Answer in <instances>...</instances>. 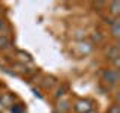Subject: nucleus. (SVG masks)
Here are the masks:
<instances>
[{
  "label": "nucleus",
  "instance_id": "f257e3e1",
  "mask_svg": "<svg viewBox=\"0 0 120 113\" xmlns=\"http://www.w3.org/2000/svg\"><path fill=\"white\" fill-rule=\"evenodd\" d=\"M119 78H120L119 71L114 69V68L105 69L104 73H102V80L107 83V85H110V86H116V85L119 83Z\"/></svg>",
  "mask_w": 120,
  "mask_h": 113
},
{
  "label": "nucleus",
  "instance_id": "f03ea898",
  "mask_svg": "<svg viewBox=\"0 0 120 113\" xmlns=\"http://www.w3.org/2000/svg\"><path fill=\"white\" fill-rule=\"evenodd\" d=\"M74 110L77 113H87L90 110H93V103L90 100H84V98L77 100L74 104Z\"/></svg>",
  "mask_w": 120,
  "mask_h": 113
},
{
  "label": "nucleus",
  "instance_id": "7ed1b4c3",
  "mask_svg": "<svg viewBox=\"0 0 120 113\" xmlns=\"http://www.w3.org/2000/svg\"><path fill=\"white\" fill-rule=\"evenodd\" d=\"M110 29H111V36L112 38H120V18H112L111 24H110Z\"/></svg>",
  "mask_w": 120,
  "mask_h": 113
},
{
  "label": "nucleus",
  "instance_id": "20e7f679",
  "mask_svg": "<svg viewBox=\"0 0 120 113\" xmlns=\"http://www.w3.org/2000/svg\"><path fill=\"white\" fill-rule=\"evenodd\" d=\"M110 12H111V15L114 18H119V15H120V2H111L110 3Z\"/></svg>",
  "mask_w": 120,
  "mask_h": 113
},
{
  "label": "nucleus",
  "instance_id": "39448f33",
  "mask_svg": "<svg viewBox=\"0 0 120 113\" xmlns=\"http://www.w3.org/2000/svg\"><path fill=\"white\" fill-rule=\"evenodd\" d=\"M11 47V39L6 35H0V51H5Z\"/></svg>",
  "mask_w": 120,
  "mask_h": 113
},
{
  "label": "nucleus",
  "instance_id": "423d86ee",
  "mask_svg": "<svg viewBox=\"0 0 120 113\" xmlns=\"http://www.w3.org/2000/svg\"><path fill=\"white\" fill-rule=\"evenodd\" d=\"M11 101H14V95H2V100H0V105H12Z\"/></svg>",
  "mask_w": 120,
  "mask_h": 113
},
{
  "label": "nucleus",
  "instance_id": "0eeeda50",
  "mask_svg": "<svg viewBox=\"0 0 120 113\" xmlns=\"http://www.w3.org/2000/svg\"><path fill=\"white\" fill-rule=\"evenodd\" d=\"M69 112V103L68 101H60L59 103V113H65Z\"/></svg>",
  "mask_w": 120,
  "mask_h": 113
},
{
  "label": "nucleus",
  "instance_id": "6e6552de",
  "mask_svg": "<svg viewBox=\"0 0 120 113\" xmlns=\"http://www.w3.org/2000/svg\"><path fill=\"white\" fill-rule=\"evenodd\" d=\"M11 112L12 113H24V105L22 104H12Z\"/></svg>",
  "mask_w": 120,
  "mask_h": 113
},
{
  "label": "nucleus",
  "instance_id": "1a4fd4ad",
  "mask_svg": "<svg viewBox=\"0 0 120 113\" xmlns=\"http://www.w3.org/2000/svg\"><path fill=\"white\" fill-rule=\"evenodd\" d=\"M107 113H120V107H119L117 104H114V105H111V107L108 109Z\"/></svg>",
  "mask_w": 120,
  "mask_h": 113
},
{
  "label": "nucleus",
  "instance_id": "9d476101",
  "mask_svg": "<svg viewBox=\"0 0 120 113\" xmlns=\"http://www.w3.org/2000/svg\"><path fill=\"white\" fill-rule=\"evenodd\" d=\"M65 90H66V86H62L60 89H57V93H56V98H60L65 95Z\"/></svg>",
  "mask_w": 120,
  "mask_h": 113
},
{
  "label": "nucleus",
  "instance_id": "9b49d317",
  "mask_svg": "<svg viewBox=\"0 0 120 113\" xmlns=\"http://www.w3.org/2000/svg\"><path fill=\"white\" fill-rule=\"evenodd\" d=\"M6 27H8V26H6V21L3 20V18H0V33H3V32H5Z\"/></svg>",
  "mask_w": 120,
  "mask_h": 113
},
{
  "label": "nucleus",
  "instance_id": "f8f14e48",
  "mask_svg": "<svg viewBox=\"0 0 120 113\" xmlns=\"http://www.w3.org/2000/svg\"><path fill=\"white\" fill-rule=\"evenodd\" d=\"M111 60H112V65H114V69H117V68L120 66V56H119V57L111 59Z\"/></svg>",
  "mask_w": 120,
  "mask_h": 113
},
{
  "label": "nucleus",
  "instance_id": "ddd939ff",
  "mask_svg": "<svg viewBox=\"0 0 120 113\" xmlns=\"http://www.w3.org/2000/svg\"><path fill=\"white\" fill-rule=\"evenodd\" d=\"M87 113H98L96 110H90V112H87Z\"/></svg>",
  "mask_w": 120,
  "mask_h": 113
},
{
  "label": "nucleus",
  "instance_id": "4468645a",
  "mask_svg": "<svg viewBox=\"0 0 120 113\" xmlns=\"http://www.w3.org/2000/svg\"><path fill=\"white\" fill-rule=\"evenodd\" d=\"M0 100H2V93H0Z\"/></svg>",
  "mask_w": 120,
  "mask_h": 113
},
{
  "label": "nucleus",
  "instance_id": "2eb2a0df",
  "mask_svg": "<svg viewBox=\"0 0 120 113\" xmlns=\"http://www.w3.org/2000/svg\"><path fill=\"white\" fill-rule=\"evenodd\" d=\"M54 113H59V112H54Z\"/></svg>",
  "mask_w": 120,
  "mask_h": 113
}]
</instances>
